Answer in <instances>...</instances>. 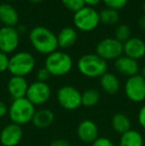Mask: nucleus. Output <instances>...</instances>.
<instances>
[{"label":"nucleus","instance_id":"f257e3e1","mask_svg":"<svg viewBox=\"0 0 145 146\" xmlns=\"http://www.w3.org/2000/svg\"><path fill=\"white\" fill-rule=\"evenodd\" d=\"M29 40L36 52L46 56L56 52L59 48L57 36L44 26H36L30 31Z\"/></svg>","mask_w":145,"mask_h":146},{"label":"nucleus","instance_id":"f03ea898","mask_svg":"<svg viewBox=\"0 0 145 146\" xmlns=\"http://www.w3.org/2000/svg\"><path fill=\"white\" fill-rule=\"evenodd\" d=\"M35 112V106L27 98H22L12 100L8 110V115L12 123L22 126L32 122Z\"/></svg>","mask_w":145,"mask_h":146},{"label":"nucleus","instance_id":"7ed1b4c3","mask_svg":"<svg viewBox=\"0 0 145 146\" xmlns=\"http://www.w3.org/2000/svg\"><path fill=\"white\" fill-rule=\"evenodd\" d=\"M77 68L79 73L87 78H101L107 72V62L97 54H87L79 59Z\"/></svg>","mask_w":145,"mask_h":146},{"label":"nucleus","instance_id":"20e7f679","mask_svg":"<svg viewBox=\"0 0 145 146\" xmlns=\"http://www.w3.org/2000/svg\"><path fill=\"white\" fill-rule=\"evenodd\" d=\"M45 68L51 76L63 77L71 72L73 68V59L69 54L62 51H56L48 55L45 60Z\"/></svg>","mask_w":145,"mask_h":146},{"label":"nucleus","instance_id":"39448f33","mask_svg":"<svg viewBox=\"0 0 145 146\" xmlns=\"http://www.w3.org/2000/svg\"><path fill=\"white\" fill-rule=\"evenodd\" d=\"M35 66V57L31 53L18 52L10 57L8 71L12 76L25 78L33 71Z\"/></svg>","mask_w":145,"mask_h":146},{"label":"nucleus","instance_id":"423d86ee","mask_svg":"<svg viewBox=\"0 0 145 146\" xmlns=\"http://www.w3.org/2000/svg\"><path fill=\"white\" fill-rule=\"evenodd\" d=\"M73 22L75 29L81 32H91L97 29L101 23L99 12L93 7L85 6L79 11L75 12Z\"/></svg>","mask_w":145,"mask_h":146},{"label":"nucleus","instance_id":"0eeeda50","mask_svg":"<svg viewBox=\"0 0 145 146\" xmlns=\"http://www.w3.org/2000/svg\"><path fill=\"white\" fill-rule=\"evenodd\" d=\"M57 100L64 110H75L81 106V92L73 86H63L58 90Z\"/></svg>","mask_w":145,"mask_h":146},{"label":"nucleus","instance_id":"6e6552de","mask_svg":"<svg viewBox=\"0 0 145 146\" xmlns=\"http://www.w3.org/2000/svg\"><path fill=\"white\" fill-rule=\"evenodd\" d=\"M95 54L105 61H115L123 54V44L115 38H105L97 43Z\"/></svg>","mask_w":145,"mask_h":146},{"label":"nucleus","instance_id":"1a4fd4ad","mask_svg":"<svg viewBox=\"0 0 145 146\" xmlns=\"http://www.w3.org/2000/svg\"><path fill=\"white\" fill-rule=\"evenodd\" d=\"M124 94L132 102L140 104L145 100V79L140 74L127 78L124 84Z\"/></svg>","mask_w":145,"mask_h":146},{"label":"nucleus","instance_id":"9d476101","mask_svg":"<svg viewBox=\"0 0 145 146\" xmlns=\"http://www.w3.org/2000/svg\"><path fill=\"white\" fill-rule=\"evenodd\" d=\"M51 96H52V88L49 84L36 81L29 85L26 98L36 106L46 104L51 98Z\"/></svg>","mask_w":145,"mask_h":146},{"label":"nucleus","instance_id":"9b49d317","mask_svg":"<svg viewBox=\"0 0 145 146\" xmlns=\"http://www.w3.org/2000/svg\"><path fill=\"white\" fill-rule=\"evenodd\" d=\"M19 42V32L15 27L3 26L0 28V52L11 54L18 48Z\"/></svg>","mask_w":145,"mask_h":146},{"label":"nucleus","instance_id":"f8f14e48","mask_svg":"<svg viewBox=\"0 0 145 146\" xmlns=\"http://www.w3.org/2000/svg\"><path fill=\"white\" fill-rule=\"evenodd\" d=\"M23 134L21 125L9 123L0 131V144L2 146H17L21 142Z\"/></svg>","mask_w":145,"mask_h":146},{"label":"nucleus","instance_id":"ddd939ff","mask_svg":"<svg viewBox=\"0 0 145 146\" xmlns=\"http://www.w3.org/2000/svg\"><path fill=\"white\" fill-rule=\"evenodd\" d=\"M79 139L85 144H91L99 137V126L91 119H83L77 128Z\"/></svg>","mask_w":145,"mask_h":146},{"label":"nucleus","instance_id":"4468645a","mask_svg":"<svg viewBox=\"0 0 145 146\" xmlns=\"http://www.w3.org/2000/svg\"><path fill=\"white\" fill-rule=\"evenodd\" d=\"M124 56L133 60H139L145 56V42L140 38L130 37L123 43Z\"/></svg>","mask_w":145,"mask_h":146},{"label":"nucleus","instance_id":"2eb2a0df","mask_svg":"<svg viewBox=\"0 0 145 146\" xmlns=\"http://www.w3.org/2000/svg\"><path fill=\"white\" fill-rule=\"evenodd\" d=\"M28 88L29 84L24 77L12 76L7 83V90L13 100L26 98Z\"/></svg>","mask_w":145,"mask_h":146},{"label":"nucleus","instance_id":"dca6fc26","mask_svg":"<svg viewBox=\"0 0 145 146\" xmlns=\"http://www.w3.org/2000/svg\"><path fill=\"white\" fill-rule=\"evenodd\" d=\"M114 67L115 70L122 76H125L127 78H130L132 76H135L139 72V65L136 60L122 55L118 59L114 61Z\"/></svg>","mask_w":145,"mask_h":146},{"label":"nucleus","instance_id":"f3484780","mask_svg":"<svg viewBox=\"0 0 145 146\" xmlns=\"http://www.w3.org/2000/svg\"><path fill=\"white\" fill-rule=\"evenodd\" d=\"M0 22L6 27H15L19 23V14L10 3L0 4Z\"/></svg>","mask_w":145,"mask_h":146},{"label":"nucleus","instance_id":"a211bd4d","mask_svg":"<svg viewBox=\"0 0 145 146\" xmlns=\"http://www.w3.org/2000/svg\"><path fill=\"white\" fill-rule=\"evenodd\" d=\"M55 120V114L49 108H41L36 110L32 119L34 126L39 129H45L50 127Z\"/></svg>","mask_w":145,"mask_h":146},{"label":"nucleus","instance_id":"6ab92c4d","mask_svg":"<svg viewBox=\"0 0 145 146\" xmlns=\"http://www.w3.org/2000/svg\"><path fill=\"white\" fill-rule=\"evenodd\" d=\"M99 86L105 92L109 94H114L119 90L120 82L114 74L107 72L99 78Z\"/></svg>","mask_w":145,"mask_h":146},{"label":"nucleus","instance_id":"aec40b11","mask_svg":"<svg viewBox=\"0 0 145 146\" xmlns=\"http://www.w3.org/2000/svg\"><path fill=\"white\" fill-rule=\"evenodd\" d=\"M77 39V33L75 28L65 27L60 31L57 36L58 46L62 49H68L75 44Z\"/></svg>","mask_w":145,"mask_h":146},{"label":"nucleus","instance_id":"412c9836","mask_svg":"<svg viewBox=\"0 0 145 146\" xmlns=\"http://www.w3.org/2000/svg\"><path fill=\"white\" fill-rule=\"evenodd\" d=\"M110 123H111L112 129L116 133H119L120 135L131 129V120L125 113H122V112H117L114 114Z\"/></svg>","mask_w":145,"mask_h":146},{"label":"nucleus","instance_id":"4be33fe9","mask_svg":"<svg viewBox=\"0 0 145 146\" xmlns=\"http://www.w3.org/2000/svg\"><path fill=\"white\" fill-rule=\"evenodd\" d=\"M118 146H144V139L138 130L130 129L121 134Z\"/></svg>","mask_w":145,"mask_h":146},{"label":"nucleus","instance_id":"5701e85b","mask_svg":"<svg viewBox=\"0 0 145 146\" xmlns=\"http://www.w3.org/2000/svg\"><path fill=\"white\" fill-rule=\"evenodd\" d=\"M101 94L95 88H89L81 92V106L85 108H93L99 104Z\"/></svg>","mask_w":145,"mask_h":146},{"label":"nucleus","instance_id":"b1692460","mask_svg":"<svg viewBox=\"0 0 145 146\" xmlns=\"http://www.w3.org/2000/svg\"><path fill=\"white\" fill-rule=\"evenodd\" d=\"M99 19H101V23H103L105 25H114L119 21V14L117 10L107 7L99 12Z\"/></svg>","mask_w":145,"mask_h":146},{"label":"nucleus","instance_id":"393cba45","mask_svg":"<svg viewBox=\"0 0 145 146\" xmlns=\"http://www.w3.org/2000/svg\"><path fill=\"white\" fill-rule=\"evenodd\" d=\"M114 38L123 44L125 41H127L130 38V28L124 24L117 26L115 32H114Z\"/></svg>","mask_w":145,"mask_h":146},{"label":"nucleus","instance_id":"a878e982","mask_svg":"<svg viewBox=\"0 0 145 146\" xmlns=\"http://www.w3.org/2000/svg\"><path fill=\"white\" fill-rule=\"evenodd\" d=\"M63 5L72 12H77L85 6V0H61Z\"/></svg>","mask_w":145,"mask_h":146},{"label":"nucleus","instance_id":"bb28decb","mask_svg":"<svg viewBox=\"0 0 145 146\" xmlns=\"http://www.w3.org/2000/svg\"><path fill=\"white\" fill-rule=\"evenodd\" d=\"M103 2L107 5V8L118 11L119 9H122V8L125 7L128 0H103Z\"/></svg>","mask_w":145,"mask_h":146},{"label":"nucleus","instance_id":"cd10ccee","mask_svg":"<svg viewBox=\"0 0 145 146\" xmlns=\"http://www.w3.org/2000/svg\"><path fill=\"white\" fill-rule=\"evenodd\" d=\"M91 146H115L113 141L109 139V137L105 136H99L93 143Z\"/></svg>","mask_w":145,"mask_h":146},{"label":"nucleus","instance_id":"c85d7f7f","mask_svg":"<svg viewBox=\"0 0 145 146\" xmlns=\"http://www.w3.org/2000/svg\"><path fill=\"white\" fill-rule=\"evenodd\" d=\"M50 77H51L50 73H49L48 70H47L45 67L37 71V74H36L37 81L43 82V83H47V81L50 79Z\"/></svg>","mask_w":145,"mask_h":146},{"label":"nucleus","instance_id":"c756f323","mask_svg":"<svg viewBox=\"0 0 145 146\" xmlns=\"http://www.w3.org/2000/svg\"><path fill=\"white\" fill-rule=\"evenodd\" d=\"M9 57L7 54L3 52H0V73L8 71L9 67Z\"/></svg>","mask_w":145,"mask_h":146},{"label":"nucleus","instance_id":"7c9ffc66","mask_svg":"<svg viewBox=\"0 0 145 146\" xmlns=\"http://www.w3.org/2000/svg\"><path fill=\"white\" fill-rule=\"evenodd\" d=\"M137 118H138V123H139V125L145 130V104L140 108L139 111H138Z\"/></svg>","mask_w":145,"mask_h":146},{"label":"nucleus","instance_id":"2f4dec72","mask_svg":"<svg viewBox=\"0 0 145 146\" xmlns=\"http://www.w3.org/2000/svg\"><path fill=\"white\" fill-rule=\"evenodd\" d=\"M50 146H71V144L66 139L57 138V139H54V140L50 143Z\"/></svg>","mask_w":145,"mask_h":146},{"label":"nucleus","instance_id":"473e14b6","mask_svg":"<svg viewBox=\"0 0 145 146\" xmlns=\"http://www.w3.org/2000/svg\"><path fill=\"white\" fill-rule=\"evenodd\" d=\"M8 110H9V108H8L7 104H6L4 102H1V100H0V118L7 115Z\"/></svg>","mask_w":145,"mask_h":146},{"label":"nucleus","instance_id":"72a5a7b5","mask_svg":"<svg viewBox=\"0 0 145 146\" xmlns=\"http://www.w3.org/2000/svg\"><path fill=\"white\" fill-rule=\"evenodd\" d=\"M101 1H103V0H85V5H87V6L93 7V6L101 3Z\"/></svg>","mask_w":145,"mask_h":146},{"label":"nucleus","instance_id":"f704fd0d","mask_svg":"<svg viewBox=\"0 0 145 146\" xmlns=\"http://www.w3.org/2000/svg\"><path fill=\"white\" fill-rule=\"evenodd\" d=\"M139 27L143 31H145V15H143L139 19Z\"/></svg>","mask_w":145,"mask_h":146},{"label":"nucleus","instance_id":"c9c22d12","mask_svg":"<svg viewBox=\"0 0 145 146\" xmlns=\"http://www.w3.org/2000/svg\"><path fill=\"white\" fill-rule=\"evenodd\" d=\"M140 75H141L142 77H143L144 79H145V66L141 69V73H140Z\"/></svg>","mask_w":145,"mask_h":146},{"label":"nucleus","instance_id":"e433bc0d","mask_svg":"<svg viewBox=\"0 0 145 146\" xmlns=\"http://www.w3.org/2000/svg\"><path fill=\"white\" fill-rule=\"evenodd\" d=\"M31 3H35V4H37V3H41V2L43 1V0H29Z\"/></svg>","mask_w":145,"mask_h":146},{"label":"nucleus","instance_id":"4c0bfd02","mask_svg":"<svg viewBox=\"0 0 145 146\" xmlns=\"http://www.w3.org/2000/svg\"><path fill=\"white\" fill-rule=\"evenodd\" d=\"M5 1H6V2H7V3H8V2H12V1H16V0H5Z\"/></svg>","mask_w":145,"mask_h":146},{"label":"nucleus","instance_id":"58836bf2","mask_svg":"<svg viewBox=\"0 0 145 146\" xmlns=\"http://www.w3.org/2000/svg\"><path fill=\"white\" fill-rule=\"evenodd\" d=\"M143 10H144V12H145V2H144V4H143Z\"/></svg>","mask_w":145,"mask_h":146}]
</instances>
